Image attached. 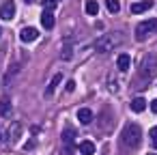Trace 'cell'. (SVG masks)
<instances>
[{
  "instance_id": "8fae6325",
  "label": "cell",
  "mask_w": 157,
  "mask_h": 155,
  "mask_svg": "<svg viewBox=\"0 0 157 155\" xmlns=\"http://www.w3.org/2000/svg\"><path fill=\"white\" fill-rule=\"evenodd\" d=\"M116 67H118L121 71H127V69L131 67V58H129V54H121V56L116 58Z\"/></svg>"
},
{
  "instance_id": "6da1fadb",
  "label": "cell",
  "mask_w": 157,
  "mask_h": 155,
  "mask_svg": "<svg viewBox=\"0 0 157 155\" xmlns=\"http://www.w3.org/2000/svg\"><path fill=\"white\" fill-rule=\"evenodd\" d=\"M121 140H123V144H127L129 149H136V146L142 142V129H140L136 123H127V125L123 127Z\"/></svg>"
},
{
  "instance_id": "cb8c5ba5",
  "label": "cell",
  "mask_w": 157,
  "mask_h": 155,
  "mask_svg": "<svg viewBox=\"0 0 157 155\" xmlns=\"http://www.w3.org/2000/svg\"><path fill=\"white\" fill-rule=\"evenodd\" d=\"M146 155H157V153H146Z\"/></svg>"
},
{
  "instance_id": "484cf974",
  "label": "cell",
  "mask_w": 157,
  "mask_h": 155,
  "mask_svg": "<svg viewBox=\"0 0 157 155\" xmlns=\"http://www.w3.org/2000/svg\"><path fill=\"white\" fill-rule=\"evenodd\" d=\"M26 2H35V0H26Z\"/></svg>"
},
{
  "instance_id": "4316f807",
  "label": "cell",
  "mask_w": 157,
  "mask_h": 155,
  "mask_svg": "<svg viewBox=\"0 0 157 155\" xmlns=\"http://www.w3.org/2000/svg\"><path fill=\"white\" fill-rule=\"evenodd\" d=\"M0 142H2V136H0Z\"/></svg>"
},
{
  "instance_id": "7a4b0ae2",
  "label": "cell",
  "mask_w": 157,
  "mask_h": 155,
  "mask_svg": "<svg viewBox=\"0 0 157 155\" xmlns=\"http://www.w3.org/2000/svg\"><path fill=\"white\" fill-rule=\"evenodd\" d=\"M121 41H123L121 35H101V37L95 41V50L103 54V52H110L112 48H116Z\"/></svg>"
},
{
  "instance_id": "8992f818",
  "label": "cell",
  "mask_w": 157,
  "mask_h": 155,
  "mask_svg": "<svg viewBox=\"0 0 157 155\" xmlns=\"http://www.w3.org/2000/svg\"><path fill=\"white\" fill-rule=\"evenodd\" d=\"M37 37H39V30L33 28V26H28V28H24V30L20 33V39H22L24 43H30V41H35Z\"/></svg>"
},
{
  "instance_id": "277c9868",
  "label": "cell",
  "mask_w": 157,
  "mask_h": 155,
  "mask_svg": "<svg viewBox=\"0 0 157 155\" xmlns=\"http://www.w3.org/2000/svg\"><path fill=\"white\" fill-rule=\"evenodd\" d=\"M155 71H157V56H155V54H146V56L142 58V69H140V73L146 76V80H148Z\"/></svg>"
},
{
  "instance_id": "603a6c76",
  "label": "cell",
  "mask_w": 157,
  "mask_h": 155,
  "mask_svg": "<svg viewBox=\"0 0 157 155\" xmlns=\"http://www.w3.org/2000/svg\"><path fill=\"white\" fill-rule=\"evenodd\" d=\"M73 88H75V82H67V91H69V93H71V91H73Z\"/></svg>"
},
{
  "instance_id": "d6986e66",
  "label": "cell",
  "mask_w": 157,
  "mask_h": 155,
  "mask_svg": "<svg viewBox=\"0 0 157 155\" xmlns=\"http://www.w3.org/2000/svg\"><path fill=\"white\" fill-rule=\"evenodd\" d=\"M17 134H20V125H17V123H13V125H11V138H13V140H17Z\"/></svg>"
},
{
  "instance_id": "4fadbf2b",
  "label": "cell",
  "mask_w": 157,
  "mask_h": 155,
  "mask_svg": "<svg viewBox=\"0 0 157 155\" xmlns=\"http://www.w3.org/2000/svg\"><path fill=\"white\" fill-rule=\"evenodd\" d=\"M129 106H131L133 112H144V110H146V99H144V97H136Z\"/></svg>"
},
{
  "instance_id": "2e32d148",
  "label": "cell",
  "mask_w": 157,
  "mask_h": 155,
  "mask_svg": "<svg viewBox=\"0 0 157 155\" xmlns=\"http://www.w3.org/2000/svg\"><path fill=\"white\" fill-rule=\"evenodd\" d=\"M105 7H108L110 13H118L121 11V2H118V0H105Z\"/></svg>"
},
{
  "instance_id": "ba28073f",
  "label": "cell",
  "mask_w": 157,
  "mask_h": 155,
  "mask_svg": "<svg viewBox=\"0 0 157 155\" xmlns=\"http://www.w3.org/2000/svg\"><path fill=\"white\" fill-rule=\"evenodd\" d=\"M78 151H80L82 155H95V142H90V140H82V142L78 144Z\"/></svg>"
},
{
  "instance_id": "5b68a950",
  "label": "cell",
  "mask_w": 157,
  "mask_h": 155,
  "mask_svg": "<svg viewBox=\"0 0 157 155\" xmlns=\"http://www.w3.org/2000/svg\"><path fill=\"white\" fill-rule=\"evenodd\" d=\"M0 17H2V20H13L15 17V2H13V0L0 2Z\"/></svg>"
},
{
  "instance_id": "5bb4252c",
  "label": "cell",
  "mask_w": 157,
  "mask_h": 155,
  "mask_svg": "<svg viewBox=\"0 0 157 155\" xmlns=\"http://www.w3.org/2000/svg\"><path fill=\"white\" fill-rule=\"evenodd\" d=\"M84 9H86V13H88V15H97V13H99V5L95 2V0H88Z\"/></svg>"
},
{
  "instance_id": "83f0119b",
  "label": "cell",
  "mask_w": 157,
  "mask_h": 155,
  "mask_svg": "<svg viewBox=\"0 0 157 155\" xmlns=\"http://www.w3.org/2000/svg\"><path fill=\"white\" fill-rule=\"evenodd\" d=\"M54 2H58V0H54Z\"/></svg>"
},
{
  "instance_id": "44dd1931",
  "label": "cell",
  "mask_w": 157,
  "mask_h": 155,
  "mask_svg": "<svg viewBox=\"0 0 157 155\" xmlns=\"http://www.w3.org/2000/svg\"><path fill=\"white\" fill-rule=\"evenodd\" d=\"M71 56H73V52H71V48H65V50H63V58H65V60H69Z\"/></svg>"
},
{
  "instance_id": "7402d4cb",
  "label": "cell",
  "mask_w": 157,
  "mask_h": 155,
  "mask_svg": "<svg viewBox=\"0 0 157 155\" xmlns=\"http://www.w3.org/2000/svg\"><path fill=\"white\" fill-rule=\"evenodd\" d=\"M151 110L157 114V99H153V101H151Z\"/></svg>"
},
{
  "instance_id": "9c48e42d",
  "label": "cell",
  "mask_w": 157,
  "mask_h": 155,
  "mask_svg": "<svg viewBox=\"0 0 157 155\" xmlns=\"http://www.w3.org/2000/svg\"><path fill=\"white\" fill-rule=\"evenodd\" d=\"M78 121H80L82 125H88V123L93 121V112H90L88 108H80V110H78Z\"/></svg>"
},
{
  "instance_id": "52a82bcc",
  "label": "cell",
  "mask_w": 157,
  "mask_h": 155,
  "mask_svg": "<svg viewBox=\"0 0 157 155\" xmlns=\"http://www.w3.org/2000/svg\"><path fill=\"white\" fill-rule=\"evenodd\" d=\"M129 9H131V13H144V11L153 9V0H140V2H133Z\"/></svg>"
},
{
  "instance_id": "30bf717a",
  "label": "cell",
  "mask_w": 157,
  "mask_h": 155,
  "mask_svg": "<svg viewBox=\"0 0 157 155\" xmlns=\"http://www.w3.org/2000/svg\"><path fill=\"white\" fill-rule=\"evenodd\" d=\"M41 24H43V28H54V24H56V20H54V13H50V11H43V15H41Z\"/></svg>"
},
{
  "instance_id": "e0dca14e",
  "label": "cell",
  "mask_w": 157,
  "mask_h": 155,
  "mask_svg": "<svg viewBox=\"0 0 157 155\" xmlns=\"http://www.w3.org/2000/svg\"><path fill=\"white\" fill-rule=\"evenodd\" d=\"M63 142H65V144H71V142H73V129H65V134H63Z\"/></svg>"
},
{
  "instance_id": "7c38bea8",
  "label": "cell",
  "mask_w": 157,
  "mask_h": 155,
  "mask_svg": "<svg viewBox=\"0 0 157 155\" xmlns=\"http://www.w3.org/2000/svg\"><path fill=\"white\" fill-rule=\"evenodd\" d=\"M60 82H63V73H56V76H54V78H52V82H50V84H48V88H45V95H48V97H50V95H52V93H54V91H56V86H58V84H60Z\"/></svg>"
},
{
  "instance_id": "9a60e30c",
  "label": "cell",
  "mask_w": 157,
  "mask_h": 155,
  "mask_svg": "<svg viewBox=\"0 0 157 155\" xmlns=\"http://www.w3.org/2000/svg\"><path fill=\"white\" fill-rule=\"evenodd\" d=\"M9 112H11V101L9 99H0V114L9 116Z\"/></svg>"
},
{
  "instance_id": "ffe728a7",
  "label": "cell",
  "mask_w": 157,
  "mask_h": 155,
  "mask_svg": "<svg viewBox=\"0 0 157 155\" xmlns=\"http://www.w3.org/2000/svg\"><path fill=\"white\" fill-rule=\"evenodd\" d=\"M54 9H56V2H54V0H45V11H50V13H52Z\"/></svg>"
},
{
  "instance_id": "3957f363",
  "label": "cell",
  "mask_w": 157,
  "mask_h": 155,
  "mask_svg": "<svg viewBox=\"0 0 157 155\" xmlns=\"http://www.w3.org/2000/svg\"><path fill=\"white\" fill-rule=\"evenodd\" d=\"M151 33H157V20H146V22H140L138 28H136V39L138 41H144L146 35Z\"/></svg>"
},
{
  "instance_id": "ac0fdd59",
  "label": "cell",
  "mask_w": 157,
  "mask_h": 155,
  "mask_svg": "<svg viewBox=\"0 0 157 155\" xmlns=\"http://www.w3.org/2000/svg\"><path fill=\"white\" fill-rule=\"evenodd\" d=\"M148 136H151V144L157 149V127H153V129L148 131Z\"/></svg>"
},
{
  "instance_id": "d4e9b609",
  "label": "cell",
  "mask_w": 157,
  "mask_h": 155,
  "mask_svg": "<svg viewBox=\"0 0 157 155\" xmlns=\"http://www.w3.org/2000/svg\"><path fill=\"white\" fill-rule=\"evenodd\" d=\"M0 37H2V28H0Z\"/></svg>"
}]
</instances>
